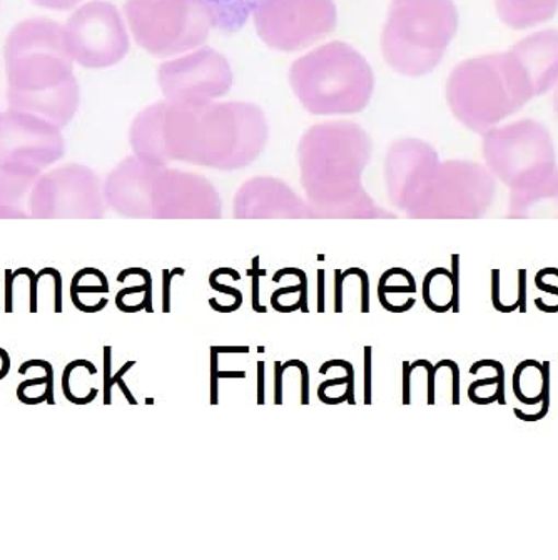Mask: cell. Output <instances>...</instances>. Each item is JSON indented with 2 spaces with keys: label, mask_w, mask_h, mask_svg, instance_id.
<instances>
[{
  "label": "cell",
  "mask_w": 558,
  "mask_h": 560,
  "mask_svg": "<svg viewBox=\"0 0 558 560\" xmlns=\"http://www.w3.org/2000/svg\"><path fill=\"white\" fill-rule=\"evenodd\" d=\"M265 113L252 103L152 104L136 116L129 141L139 160L170 161L216 170L253 163L268 142Z\"/></svg>",
  "instance_id": "obj_1"
},
{
  "label": "cell",
  "mask_w": 558,
  "mask_h": 560,
  "mask_svg": "<svg viewBox=\"0 0 558 560\" xmlns=\"http://www.w3.org/2000/svg\"><path fill=\"white\" fill-rule=\"evenodd\" d=\"M4 59L9 107L66 128L78 113L81 90L65 27L46 18L19 22L5 40Z\"/></svg>",
  "instance_id": "obj_2"
},
{
  "label": "cell",
  "mask_w": 558,
  "mask_h": 560,
  "mask_svg": "<svg viewBox=\"0 0 558 560\" xmlns=\"http://www.w3.org/2000/svg\"><path fill=\"white\" fill-rule=\"evenodd\" d=\"M534 97L531 79L512 50L460 62L446 82L453 116L484 135Z\"/></svg>",
  "instance_id": "obj_3"
},
{
  "label": "cell",
  "mask_w": 558,
  "mask_h": 560,
  "mask_svg": "<svg viewBox=\"0 0 558 560\" xmlns=\"http://www.w3.org/2000/svg\"><path fill=\"white\" fill-rule=\"evenodd\" d=\"M370 136L354 122L313 126L298 145L301 176L316 205L361 202L360 179L371 156Z\"/></svg>",
  "instance_id": "obj_4"
},
{
  "label": "cell",
  "mask_w": 558,
  "mask_h": 560,
  "mask_svg": "<svg viewBox=\"0 0 558 560\" xmlns=\"http://www.w3.org/2000/svg\"><path fill=\"white\" fill-rule=\"evenodd\" d=\"M290 84L307 113L344 116L361 113L375 90L367 59L348 44H325L293 62Z\"/></svg>",
  "instance_id": "obj_5"
},
{
  "label": "cell",
  "mask_w": 558,
  "mask_h": 560,
  "mask_svg": "<svg viewBox=\"0 0 558 560\" xmlns=\"http://www.w3.org/2000/svg\"><path fill=\"white\" fill-rule=\"evenodd\" d=\"M458 28L453 0H392L382 33L386 65L402 75L435 71Z\"/></svg>",
  "instance_id": "obj_6"
},
{
  "label": "cell",
  "mask_w": 558,
  "mask_h": 560,
  "mask_svg": "<svg viewBox=\"0 0 558 560\" xmlns=\"http://www.w3.org/2000/svg\"><path fill=\"white\" fill-rule=\"evenodd\" d=\"M124 14L138 46L156 57L202 46L214 27L201 0H126Z\"/></svg>",
  "instance_id": "obj_7"
},
{
  "label": "cell",
  "mask_w": 558,
  "mask_h": 560,
  "mask_svg": "<svg viewBox=\"0 0 558 560\" xmlns=\"http://www.w3.org/2000/svg\"><path fill=\"white\" fill-rule=\"evenodd\" d=\"M484 156L491 173L515 191L537 185L555 170L550 132L534 119L485 132Z\"/></svg>",
  "instance_id": "obj_8"
},
{
  "label": "cell",
  "mask_w": 558,
  "mask_h": 560,
  "mask_svg": "<svg viewBox=\"0 0 558 560\" xmlns=\"http://www.w3.org/2000/svg\"><path fill=\"white\" fill-rule=\"evenodd\" d=\"M493 189V179L480 164L439 163L435 156L421 171L407 202L420 213L477 214L490 202Z\"/></svg>",
  "instance_id": "obj_9"
},
{
  "label": "cell",
  "mask_w": 558,
  "mask_h": 560,
  "mask_svg": "<svg viewBox=\"0 0 558 560\" xmlns=\"http://www.w3.org/2000/svg\"><path fill=\"white\" fill-rule=\"evenodd\" d=\"M253 19L266 46L297 52L332 34L338 12L333 0H259Z\"/></svg>",
  "instance_id": "obj_10"
},
{
  "label": "cell",
  "mask_w": 558,
  "mask_h": 560,
  "mask_svg": "<svg viewBox=\"0 0 558 560\" xmlns=\"http://www.w3.org/2000/svg\"><path fill=\"white\" fill-rule=\"evenodd\" d=\"M69 54L85 69H107L128 56L129 36L123 15L106 0L81 5L65 25Z\"/></svg>",
  "instance_id": "obj_11"
},
{
  "label": "cell",
  "mask_w": 558,
  "mask_h": 560,
  "mask_svg": "<svg viewBox=\"0 0 558 560\" xmlns=\"http://www.w3.org/2000/svg\"><path fill=\"white\" fill-rule=\"evenodd\" d=\"M158 82L171 103H211L230 93L233 71L223 54L202 47L161 66Z\"/></svg>",
  "instance_id": "obj_12"
},
{
  "label": "cell",
  "mask_w": 558,
  "mask_h": 560,
  "mask_svg": "<svg viewBox=\"0 0 558 560\" xmlns=\"http://www.w3.org/2000/svg\"><path fill=\"white\" fill-rule=\"evenodd\" d=\"M65 153L60 128L46 117L12 107L0 113V166L39 173Z\"/></svg>",
  "instance_id": "obj_13"
},
{
  "label": "cell",
  "mask_w": 558,
  "mask_h": 560,
  "mask_svg": "<svg viewBox=\"0 0 558 560\" xmlns=\"http://www.w3.org/2000/svg\"><path fill=\"white\" fill-rule=\"evenodd\" d=\"M37 211L43 214L101 213L100 179L81 164L57 167L37 183Z\"/></svg>",
  "instance_id": "obj_14"
},
{
  "label": "cell",
  "mask_w": 558,
  "mask_h": 560,
  "mask_svg": "<svg viewBox=\"0 0 558 560\" xmlns=\"http://www.w3.org/2000/svg\"><path fill=\"white\" fill-rule=\"evenodd\" d=\"M526 75L531 79L535 97L548 93L558 82V31L548 28L532 34L512 47Z\"/></svg>",
  "instance_id": "obj_15"
},
{
  "label": "cell",
  "mask_w": 558,
  "mask_h": 560,
  "mask_svg": "<svg viewBox=\"0 0 558 560\" xmlns=\"http://www.w3.org/2000/svg\"><path fill=\"white\" fill-rule=\"evenodd\" d=\"M241 213H297L301 210L297 196L276 179L258 178L247 183L237 196Z\"/></svg>",
  "instance_id": "obj_16"
},
{
  "label": "cell",
  "mask_w": 558,
  "mask_h": 560,
  "mask_svg": "<svg viewBox=\"0 0 558 560\" xmlns=\"http://www.w3.org/2000/svg\"><path fill=\"white\" fill-rule=\"evenodd\" d=\"M500 21L515 31L535 27L554 19L558 0H495Z\"/></svg>",
  "instance_id": "obj_17"
},
{
  "label": "cell",
  "mask_w": 558,
  "mask_h": 560,
  "mask_svg": "<svg viewBox=\"0 0 558 560\" xmlns=\"http://www.w3.org/2000/svg\"><path fill=\"white\" fill-rule=\"evenodd\" d=\"M19 375L27 376L18 387V400L24 405H54V369L46 360H27L19 366Z\"/></svg>",
  "instance_id": "obj_18"
},
{
  "label": "cell",
  "mask_w": 558,
  "mask_h": 560,
  "mask_svg": "<svg viewBox=\"0 0 558 560\" xmlns=\"http://www.w3.org/2000/svg\"><path fill=\"white\" fill-rule=\"evenodd\" d=\"M72 305L84 313L103 312L107 306L109 281L106 275L97 268H82L72 278L71 283Z\"/></svg>",
  "instance_id": "obj_19"
},
{
  "label": "cell",
  "mask_w": 558,
  "mask_h": 560,
  "mask_svg": "<svg viewBox=\"0 0 558 560\" xmlns=\"http://www.w3.org/2000/svg\"><path fill=\"white\" fill-rule=\"evenodd\" d=\"M97 375V369L94 363L88 360H74L66 365L62 372V394L66 400L74 405H88L96 400L97 390L94 387V376Z\"/></svg>",
  "instance_id": "obj_20"
},
{
  "label": "cell",
  "mask_w": 558,
  "mask_h": 560,
  "mask_svg": "<svg viewBox=\"0 0 558 560\" xmlns=\"http://www.w3.org/2000/svg\"><path fill=\"white\" fill-rule=\"evenodd\" d=\"M208 8L212 24L221 31H237L253 14L259 0H201Z\"/></svg>",
  "instance_id": "obj_21"
},
{
  "label": "cell",
  "mask_w": 558,
  "mask_h": 560,
  "mask_svg": "<svg viewBox=\"0 0 558 560\" xmlns=\"http://www.w3.org/2000/svg\"><path fill=\"white\" fill-rule=\"evenodd\" d=\"M113 348L104 347V405L113 404V387L114 385H119L120 392H123L124 397L128 398L129 404L138 405V400H136L135 395L129 392L128 385L124 383L123 376L136 365V362H126L123 366H120L119 372L116 375H111V357H113Z\"/></svg>",
  "instance_id": "obj_22"
},
{
  "label": "cell",
  "mask_w": 558,
  "mask_h": 560,
  "mask_svg": "<svg viewBox=\"0 0 558 560\" xmlns=\"http://www.w3.org/2000/svg\"><path fill=\"white\" fill-rule=\"evenodd\" d=\"M220 275H230L234 281L240 280V273L236 270H231V268H220V270H216L214 273L209 277V284H211L212 290L221 291V293L233 294L234 303L231 306H221L220 303L216 302V300H209V305H211L212 310L220 313H233L236 310L241 308L243 305V293L236 288L224 287V284L218 283V277Z\"/></svg>",
  "instance_id": "obj_23"
},
{
  "label": "cell",
  "mask_w": 558,
  "mask_h": 560,
  "mask_svg": "<svg viewBox=\"0 0 558 560\" xmlns=\"http://www.w3.org/2000/svg\"><path fill=\"white\" fill-rule=\"evenodd\" d=\"M542 366H544V390H542L544 398H542V408L535 416H526L519 408H515L513 413H515L516 419L523 420V422H538V420L545 419L548 408H550V363L544 362Z\"/></svg>",
  "instance_id": "obj_24"
},
{
  "label": "cell",
  "mask_w": 558,
  "mask_h": 560,
  "mask_svg": "<svg viewBox=\"0 0 558 560\" xmlns=\"http://www.w3.org/2000/svg\"><path fill=\"white\" fill-rule=\"evenodd\" d=\"M244 372H220L218 370V351L211 350V405H218V380L244 378Z\"/></svg>",
  "instance_id": "obj_25"
},
{
  "label": "cell",
  "mask_w": 558,
  "mask_h": 560,
  "mask_svg": "<svg viewBox=\"0 0 558 560\" xmlns=\"http://www.w3.org/2000/svg\"><path fill=\"white\" fill-rule=\"evenodd\" d=\"M485 366H491V369L497 370L499 373V385H497V395H499V404L507 405L505 398V369H503L502 363L495 362V360H480V362L474 363V366L470 369L472 375L478 373V370L485 369Z\"/></svg>",
  "instance_id": "obj_26"
},
{
  "label": "cell",
  "mask_w": 558,
  "mask_h": 560,
  "mask_svg": "<svg viewBox=\"0 0 558 560\" xmlns=\"http://www.w3.org/2000/svg\"><path fill=\"white\" fill-rule=\"evenodd\" d=\"M247 277L253 278V284H252L253 310H255L256 313L268 312V310H266V306L259 305V278L266 277V270H259V256H256V258L253 259V267H252V270H247Z\"/></svg>",
  "instance_id": "obj_27"
},
{
  "label": "cell",
  "mask_w": 558,
  "mask_h": 560,
  "mask_svg": "<svg viewBox=\"0 0 558 560\" xmlns=\"http://www.w3.org/2000/svg\"><path fill=\"white\" fill-rule=\"evenodd\" d=\"M332 366H339V369H345L348 372V385H347V404L354 405V370L353 365L350 362H345V360H329L325 365L319 369V373L322 375H326L328 369Z\"/></svg>",
  "instance_id": "obj_28"
},
{
  "label": "cell",
  "mask_w": 558,
  "mask_h": 560,
  "mask_svg": "<svg viewBox=\"0 0 558 560\" xmlns=\"http://www.w3.org/2000/svg\"><path fill=\"white\" fill-rule=\"evenodd\" d=\"M44 275H49L53 278L54 283V312L62 313L65 306H62V275L59 273V270L56 268H44L37 273V278L44 277Z\"/></svg>",
  "instance_id": "obj_29"
},
{
  "label": "cell",
  "mask_w": 558,
  "mask_h": 560,
  "mask_svg": "<svg viewBox=\"0 0 558 560\" xmlns=\"http://www.w3.org/2000/svg\"><path fill=\"white\" fill-rule=\"evenodd\" d=\"M445 365V360L440 362L439 365H431L428 360H418L417 363L411 365V370L418 369V366H423L428 373V382H427V390H428V405L435 404V373L439 372L442 366Z\"/></svg>",
  "instance_id": "obj_30"
},
{
  "label": "cell",
  "mask_w": 558,
  "mask_h": 560,
  "mask_svg": "<svg viewBox=\"0 0 558 560\" xmlns=\"http://www.w3.org/2000/svg\"><path fill=\"white\" fill-rule=\"evenodd\" d=\"M491 303L493 308L500 313H512L519 310L520 303H513V305H502L500 300V270H491Z\"/></svg>",
  "instance_id": "obj_31"
},
{
  "label": "cell",
  "mask_w": 558,
  "mask_h": 560,
  "mask_svg": "<svg viewBox=\"0 0 558 560\" xmlns=\"http://www.w3.org/2000/svg\"><path fill=\"white\" fill-rule=\"evenodd\" d=\"M371 347H364V405L373 401V355Z\"/></svg>",
  "instance_id": "obj_32"
},
{
  "label": "cell",
  "mask_w": 558,
  "mask_h": 560,
  "mask_svg": "<svg viewBox=\"0 0 558 560\" xmlns=\"http://www.w3.org/2000/svg\"><path fill=\"white\" fill-rule=\"evenodd\" d=\"M351 275H358L361 278V312H370V284H368L367 271L360 270V268H351L344 273L345 280Z\"/></svg>",
  "instance_id": "obj_33"
},
{
  "label": "cell",
  "mask_w": 558,
  "mask_h": 560,
  "mask_svg": "<svg viewBox=\"0 0 558 560\" xmlns=\"http://www.w3.org/2000/svg\"><path fill=\"white\" fill-rule=\"evenodd\" d=\"M184 273H186V271H184L183 268H176V270H173V271H170V270L163 271V312L164 313L171 312V283H173V277H176V275H179V277H184Z\"/></svg>",
  "instance_id": "obj_34"
},
{
  "label": "cell",
  "mask_w": 558,
  "mask_h": 560,
  "mask_svg": "<svg viewBox=\"0 0 558 560\" xmlns=\"http://www.w3.org/2000/svg\"><path fill=\"white\" fill-rule=\"evenodd\" d=\"M452 287H453V296H452V312H460V256H452Z\"/></svg>",
  "instance_id": "obj_35"
},
{
  "label": "cell",
  "mask_w": 558,
  "mask_h": 560,
  "mask_svg": "<svg viewBox=\"0 0 558 560\" xmlns=\"http://www.w3.org/2000/svg\"><path fill=\"white\" fill-rule=\"evenodd\" d=\"M39 8L49 9V11H68L75 8L81 0H31Z\"/></svg>",
  "instance_id": "obj_36"
},
{
  "label": "cell",
  "mask_w": 558,
  "mask_h": 560,
  "mask_svg": "<svg viewBox=\"0 0 558 560\" xmlns=\"http://www.w3.org/2000/svg\"><path fill=\"white\" fill-rule=\"evenodd\" d=\"M14 277H12V270H5V310L8 315L14 313Z\"/></svg>",
  "instance_id": "obj_37"
},
{
  "label": "cell",
  "mask_w": 558,
  "mask_h": 560,
  "mask_svg": "<svg viewBox=\"0 0 558 560\" xmlns=\"http://www.w3.org/2000/svg\"><path fill=\"white\" fill-rule=\"evenodd\" d=\"M283 365L275 363V404H283Z\"/></svg>",
  "instance_id": "obj_38"
},
{
  "label": "cell",
  "mask_w": 558,
  "mask_h": 560,
  "mask_svg": "<svg viewBox=\"0 0 558 560\" xmlns=\"http://www.w3.org/2000/svg\"><path fill=\"white\" fill-rule=\"evenodd\" d=\"M298 369L301 372V404H310V375H307V366L303 362L297 360Z\"/></svg>",
  "instance_id": "obj_39"
},
{
  "label": "cell",
  "mask_w": 558,
  "mask_h": 560,
  "mask_svg": "<svg viewBox=\"0 0 558 560\" xmlns=\"http://www.w3.org/2000/svg\"><path fill=\"white\" fill-rule=\"evenodd\" d=\"M344 271L335 270V296H336V305L335 312L341 313L344 312Z\"/></svg>",
  "instance_id": "obj_40"
},
{
  "label": "cell",
  "mask_w": 558,
  "mask_h": 560,
  "mask_svg": "<svg viewBox=\"0 0 558 560\" xmlns=\"http://www.w3.org/2000/svg\"><path fill=\"white\" fill-rule=\"evenodd\" d=\"M411 365L408 362L403 363V404L410 405L411 401V387H410V376H411Z\"/></svg>",
  "instance_id": "obj_41"
},
{
  "label": "cell",
  "mask_w": 558,
  "mask_h": 560,
  "mask_svg": "<svg viewBox=\"0 0 558 560\" xmlns=\"http://www.w3.org/2000/svg\"><path fill=\"white\" fill-rule=\"evenodd\" d=\"M446 366H449L450 370H452L453 375V390H452V400L453 405L460 404V370L458 365H456L455 362H452V360H445Z\"/></svg>",
  "instance_id": "obj_42"
},
{
  "label": "cell",
  "mask_w": 558,
  "mask_h": 560,
  "mask_svg": "<svg viewBox=\"0 0 558 560\" xmlns=\"http://www.w3.org/2000/svg\"><path fill=\"white\" fill-rule=\"evenodd\" d=\"M519 310L526 312V270H519Z\"/></svg>",
  "instance_id": "obj_43"
},
{
  "label": "cell",
  "mask_w": 558,
  "mask_h": 560,
  "mask_svg": "<svg viewBox=\"0 0 558 560\" xmlns=\"http://www.w3.org/2000/svg\"><path fill=\"white\" fill-rule=\"evenodd\" d=\"M265 376L266 365L265 362H258V405H265Z\"/></svg>",
  "instance_id": "obj_44"
},
{
  "label": "cell",
  "mask_w": 558,
  "mask_h": 560,
  "mask_svg": "<svg viewBox=\"0 0 558 560\" xmlns=\"http://www.w3.org/2000/svg\"><path fill=\"white\" fill-rule=\"evenodd\" d=\"M325 270H318V312L325 313V288H326Z\"/></svg>",
  "instance_id": "obj_45"
},
{
  "label": "cell",
  "mask_w": 558,
  "mask_h": 560,
  "mask_svg": "<svg viewBox=\"0 0 558 560\" xmlns=\"http://www.w3.org/2000/svg\"><path fill=\"white\" fill-rule=\"evenodd\" d=\"M11 372V355L4 348H0V380H4Z\"/></svg>",
  "instance_id": "obj_46"
},
{
  "label": "cell",
  "mask_w": 558,
  "mask_h": 560,
  "mask_svg": "<svg viewBox=\"0 0 558 560\" xmlns=\"http://www.w3.org/2000/svg\"><path fill=\"white\" fill-rule=\"evenodd\" d=\"M211 350L218 351V355L220 353H247L249 348L247 347H211Z\"/></svg>",
  "instance_id": "obj_47"
},
{
  "label": "cell",
  "mask_w": 558,
  "mask_h": 560,
  "mask_svg": "<svg viewBox=\"0 0 558 560\" xmlns=\"http://www.w3.org/2000/svg\"><path fill=\"white\" fill-rule=\"evenodd\" d=\"M535 283H537L538 290L545 291V293H551V294H555V296H558V288L554 287V284H545L544 281H542L540 277H535Z\"/></svg>",
  "instance_id": "obj_48"
},
{
  "label": "cell",
  "mask_w": 558,
  "mask_h": 560,
  "mask_svg": "<svg viewBox=\"0 0 558 560\" xmlns=\"http://www.w3.org/2000/svg\"><path fill=\"white\" fill-rule=\"evenodd\" d=\"M554 109H555V114H557V117H558V90H557V93H555V96H554Z\"/></svg>",
  "instance_id": "obj_49"
}]
</instances>
